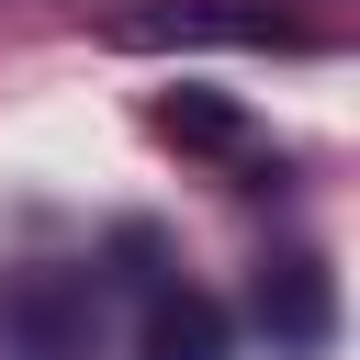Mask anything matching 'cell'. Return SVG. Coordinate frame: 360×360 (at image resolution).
Masks as SVG:
<instances>
[{"mask_svg": "<svg viewBox=\"0 0 360 360\" xmlns=\"http://www.w3.org/2000/svg\"><path fill=\"white\" fill-rule=\"evenodd\" d=\"M112 45H135V56H169V45H304V22L292 11H270V0H135V11H112Z\"/></svg>", "mask_w": 360, "mask_h": 360, "instance_id": "6da1fadb", "label": "cell"}, {"mask_svg": "<svg viewBox=\"0 0 360 360\" xmlns=\"http://www.w3.org/2000/svg\"><path fill=\"white\" fill-rule=\"evenodd\" d=\"M248 304H259V338H270L281 360H315V349H326V326H338V292H326V270H315L304 248H281V259L259 270V292H248Z\"/></svg>", "mask_w": 360, "mask_h": 360, "instance_id": "7a4b0ae2", "label": "cell"}, {"mask_svg": "<svg viewBox=\"0 0 360 360\" xmlns=\"http://www.w3.org/2000/svg\"><path fill=\"white\" fill-rule=\"evenodd\" d=\"M135 360H225V315H214L191 281H146V315H135Z\"/></svg>", "mask_w": 360, "mask_h": 360, "instance_id": "3957f363", "label": "cell"}, {"mask_svg": "<svg viewBox=\"0 0 360 360\" xmlns=\"http://www.w3.org/2000/svg\"><path fill=\"white\" fill-rule=\"evenodd\" d=\"M0 338H11L22 360H68V349H79V304H68V281H11V292H0Z\"/></svg>", "mask_w": 360, "mask_h": 360, "instance_id": "277c9868", "label": "cell"}, {"mask_svg": "<svg viewBox=\"0 0 360 360\" xmlns=\"http://www.w3.org/2000/svg\"><path fill=\"white\" fill-rule=\"evenodd\" d=\"M158 135H169V146H236V101H214V90H169V101H158Z\"/></svg>", "mask_w": 360, "mask_h": 360, "instance_id": "5b68a950", "label": "cell"}]
</instances>
